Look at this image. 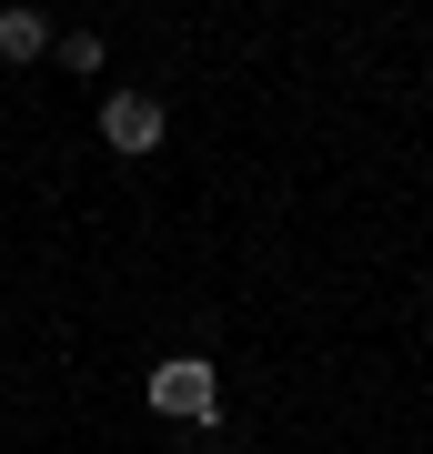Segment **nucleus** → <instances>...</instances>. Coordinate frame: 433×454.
Wrapping results in <instances>:
<instances>
[{
    "mask_svg": "<svg viewBox=\"0 0 433 454\" xmlns=\"http://www.w3.org/2000/svg\"><path fill=\"white\" fill-rule=\"evenodd\" d=\"M151 414H172V424H192V434H202V424L222 414V384H212V364H202V354H172V364L151 373Z\"/></svg>",
    "mask_w": 433,
    "mask_h": 454,
    "instance_id": "1",
    "label": "nucleus"
},
{
    "mask_svg": "<svg viewBox=\"0 0 433 454\" xmlns=\"http://www.w3.org/2000/svg\"><path fill=\"white\" fill-rule=\"evenodd\" d=\"M161 131H172V112H161V91H101V142L112 152H161Z\"/></svg>",
    "mask_w": 433,
    "mask_h": 454,
    "instance_id": "2",
    "label": "nucleus"
},
{
    "mask_svg": "<svg viewBox=\"0 0 433 454\" xmlns=\"http://www.w3.org/2000/svg\"><path fill=\"white\" fill-rule=\"evenodd\" d=\"M50 51V20L41 11H0V61H41Z\"/></svg>",
    "mask_w": 433,
    "mask_h": 454,
    "instance_id": "3",
    "label": "nucleus"
},
{
    "mask_svg": "<svg viewBox=\"0 0 433 454\" xmlns=\"http://www.w3.org/2000/svg\"><path fill=\"white\" fill-rule=\"evenodd\" d=\"M50 51H61L71 71H101V41H91V31H61V41H50Z\"/></svg>",
    "mask_w": 433,
    "mask_h": 454,
    "instance_id": "4",
    "label": "nucleus"
}]
</instances>
